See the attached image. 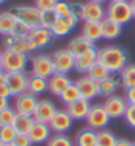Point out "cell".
<instances>
[{
  "label": "cell",
  "mask_w": 135,
  "mask_h": 146,
  "mask_svg": "<svg viewBox=\"0 0 135 146\" xmlns=\"http://www.w3.org/2000/svg\"><path fill=\"white\" fill-rule=\"evenodd\" d=\"M98 62L108 68L110 74L117 75L128 65V54L121 46L108 45L98 49Z\"/></svg>",
  "instance_id": "cell-1"
},
{
  "label": "cell",
  "mask_w": 135,
  "mask_h": 146,
  "mask_svg": "<svg viewBox=\"0 0 135 146\" xmlns=\"http://www.w3.org/2000/svg\"><path fill=\"white\" fill-rule=\"evenodd\" d=\"M29 54L17 51L14 49L3 50V70L4 72H20L25 71L29 63Z\"/></svg>",
  "instance_id": "cell-2"
},
{
  "label": "cell",
  "mask_w": 135,
  "mask_h": 146,
  "mask_svg": "<svg viewBox=\"0 0 135 146\" xmlns=\"http://www.w3.org/2000/svg\"><path fill=\"white\" fill-rule=\"evenodd\" d=\"M106 19L122 27L128 24L134 19L130 1H109L106 7Z\"/></svg>",
  "instance_id": "cell-3"
},
{
  "label": "cell",
  "mask_w": 135,
  "mask_h": 146,
  "mask_svg": "<svg viewBox=\"0 0 135 146\" xmlns=\"http://www.w3.org/2000/svg\"><path fill=\"white\" fill-rule=\"evenodd\" d=\"M12 12L16 19L29 29L41 25V11L36 5H16L12 8Z\"/></svg>",
  "instance_id": "cell-4"
},
{
  "label": "cell",
  "mask_w": 135,
  "mask_h": 146,
  "mask_svg": "<svg viewBox=\"0 0 135 146\" xmlns=\"http://www.w3.org/2000/svg\"><path fill=\"white\" fill-rule=\"evenodd\" d=\"M110 120H111L110 116L105 111L102 104L92 106L89 112H88V116L85 117L88 128H91V129L96 130V132H98L101 129H106V126L109 125Z\"/></svg>",
  "instance_id": "cell-5"
},
{
  "label": "cell",
  "mask_w": 135,
  "mask_h": 146,
  "mask_svg": "<svg viewBox=\"0 0 135 146\" xmlns=\"http://www.w3.org/2000/svg\"><path fill=\"white\" fill-rule=\"evenodd\" d=\"M30 65H32V75L49 79L55 74V68L51 55L47 54L34 55L30 59Z\"/></svg>",
  "instance_id": "cell-6"
},
{
  "label": "cell",
  "mask_w": 135,
  "mask_h": 146,
  "mask_svg": "<svg viewBox=\"0 0 135 146\" xmlns=\"http://www.w3.org/2000/svg\"><path fill=\"white\" fill-rule=\"evenodd\" d=\"M28 40L30 42V46L33 49V51L37 50H42V49L47 48L49 45L53 42L54 40V34L51 33V31L49 28H43V27H37L30 29V32L28 33Z\"/></svg>",
  "instance_id": "cell-7"
},
{
  "label": "cell",
  "mask_w": 135,
  "mask_h": 146,
  "mask_svg": "<svg viewBox=\"0 0 135 146\" xmlns=\"http://www.w3.org/2000/svg\"><path fill=\"white\" fill-rule=\"evenodd\" d=\"M53 63L57 74H66L68 75L75 70V59L76 58L70 53L68 49H59L51 55Z\"/></svg>",
  "instance_id": "cell-8"
},
{
  "label": "cell",
  "mask_w": 135,
  "mask_h": 146,
  "mask_svg": "<svg viewBox=\"0 0 135 146\" xmlns=\"http://www.w3.org/2000/svg\"><path fill=\"white\" fill-rule=\"evenodd\" d=\"M102 106H104L105 111L108 112V115L110 116V119H121V117H125L128 103L125 99V96L115 94V95H111L105 99Z\"/></svg>",
  "instance_id": "cell-9"
},
{
  "label": "cell",
  "mask_w": 135,
  "mask_h": 146,
  "mask_svg": "<svg viewBox=\"0 0 135 146\" xmlns=\"http://www.w3.org/2000/svg\"><path fill=\"white\" fill-rule=\"evenodd\" d=\"M5 82L11 90L12 96H18L24 92H28L29 76L25 71L20 72H5Z\"/></svg>",
  "instance_id": "cell-10"
},
{
  "label": "cell",
  "mask_w": 135,
  "mask_h": 146,
  "mask_svg": "<svg viewBox=\"0 0 135 146\" xmlns=\"http://www.w3.org/2000/svg\"><path fill=\"white\" fill-rule=\"evenodd\" d=\"M106 19V8L102 3L89 1L83 3V16L81 21L84 23H101Z\"/></svg>",
  "instance_id": "cell-11"
},
{
  "label": "cell",
  "mask_w": 135,
  "mask_h": 146,
  "mask_svg": "<svg viewBox=\"0 0 135 146\" xmlns=\"http://www.w3.org/2000/svg\"><path fill=\"white\" fill-rule=\"evenodd\" d=\"M74 119H72L67 109H57L51 121L49 122L51 130L57 134H66L72 128Z\"/></svg>",
  "instance_id": "cell-12"
},
{
  "label": "cell",
  "mask_w": 135,
  "mask_h": 146,
  "mask_svg": "<svg viewBox=\"0 0 135 146\" xmlns=\"http://www.w3.org/2000/svg\"><path fill=\"white\" fill-rule=\"evenodd\" d=\"M38 98L30 92H24L21 95L14 98V103H13V108L16 109L17 113L21 115H28V116H33L34 111L37 108L38 104Z\"/></svg>",
  "instance_id": "cell-13"
},
{
  "label": "cell",
  "mask_w": 135,
  "mask_h": 146,
  "mask_svg": "<svg viewBox=\"0 0 135 146\" xmlns=\"http://www.w3.org/2000/svg\"><path fill=\"white\" fill-rule=\"evenodd\" d=\"M78 23L79 21L72 16L57 17V20L54 21V24L51 25L50 31H51V33L54 34V37H57V38L66 37V36H68V34L76 28Z\"/></svg>",
  "instance_id": "cell-14"
},
{
  "label": "cell",
  "mask_w": 135,
  "mask_h": 146,
  "mask_svg": "<svg viewBox=\"0 0 135 146\" xmlns=\"http://www.w3.org/2000/svg\"><path fill=\"white\" fill-rule=\"evenodd\" d=\"M28 136H29L30 141L34 145L47 143V141L51 138V136H53V130H51L50 125L46 124V122L34 121L30 132L28 133Z\"/></svg>",
  "instance_id": "cell-15"
},
{
  "label": "cell",
  "mask_w": 135,
  "mask_h": 146,
  "mask_svg": "<svg viewBox=\"0 0 135 146\" xmlns=\"http://www.w3.org/2000/svg\"><path fill=\"white\" fill-rule=\"evenodd\" d=\"M55 112H57V107H55L54 103L49 99H42L38 102L37 108L33 113V119L38 122L49 124L53 119V116L55 115Z\"/></svg>",
  "instance_id": "cell-16"
},
{
  "label": "cell",
  "mask_w": 135,
  "mask_h": 146,
  "mask_svg": "<svg viewBox=\"0 0 135 146\" xmlns=\"http://www.w3.org/2000/svg\"><path fill=\"white\" fill-rule=\"evenodd\" d=\"M75 84L80 92V96L85 100L91 102L92 99L98 96V83L91 79L88 75H83L81 78H79L75 82Z\"/></svg>",
  "instance_id": "cell-17"
},
{
  "label": "cell",
  "mask_w": 135,
  "mask_h": 146,
  "mask_svg": "<svg viewBox=\"0 0 135 146\" xmlns=\"http://www.w3.org/2000/svg\"><path fill=\"white\" fill-rule=\"evenodd\" d=\"M96 62H98V49L93 46L75 59V70L80 74H87Z\"/></svg>",
  "instance_id": "cell-18"
},
{
  "label": "cell",
  "mask_w": 135,
  "mask_h": 146,
  "mask_svg": "<svg viewBox=\"0 0 135 146\" xmlns=\"http://www.w3.org/2000/svg\"><path fill=\"white\" fill-rule=\"evenodd\" d=\"M4 46L5 49H14V50L25 53V54H29L33 51L26 36H16V34L4 36Z\"/></svg>",
  "instance_id": "cell-19"
},
{
  "label": "cell",
  "mask_w": 135,
  "mask_h": 146,
  "mask_svg": "<svg viewBox=\"0 0 135 146\" xmlns=\"http://www.w3.org/2000/svg\"><path fill=\"white\" fill-rule=\"evenodd\" d=\"M49 80V92L54 96H59L62 95V92L67 88L68 86H71L74 82L72 79L66 74H57L55 72L51 78L47 79Z\"/></svg>",
  "instance_id": "cell-20"
},
{
  "label": "cell",
  "mask_w": 135,
  "mask_h": 146,
  "mask_svg": "<svg viewBox=\"0 0 135 146\" xmlns=\"http://www.w3.org/2000/svg\"><path fill=\"white\" fill-rule=\"evenodd\" d=\"M121 86L122 83L119 76L117 78V75L114 74L109 75L106 79H104V80L98 83V96H102V98L106 99L111 95H115Z\"/></svg>",
  "instance_id": "cell-21"
},
{
  "label": "cell",
  "mask_w": 135,
  "mask_h": 146,
  "mask_svg": "<svg viewBox=\"0 0 135 146\" xmlns=\"http://www.w3.org/2000/svg\"><path fill=\"white\" fill-rule=\"evenodd\" d=\"M91 107H92V104L89 100H85V99L80 98L79 100H76V102L68 104L66 109L68 111L70 116H71L74 120H85Z\"/></svg>",
  "instance_id": "cell-22"
},
{
  "label": "cell",
  "mask_w": 135,
  "mask_h": 146,
  "mask_svg": "<svg viewBox=\"0 0 135 146\" xmlns=\"http://www.w3.org/2000/svg\"><path fill=\"white\" fill-rule=\"evenodd\" d=\"M93 46H95L93 42H91V41L88 40V38H85L83 34H80V36H76L75 38H72V40L70 41L67 49L70 50V53H71L75 58H78V57H80L83 53H85V51H88L91 48H93Z\"/></svg>",
  "instance_id": "cell-23"
},
{
  "label": "cell",
  "mask_w": 135,
  "mask_h": 146,
  "mask_svg": "<svg viewBox=\"0 0 135 146\" xmlns=\"http://www.w3.org/2000/svg\"><path fill=\"white\" fill-rule=\"evenodd\" d=\"M17 24H18V20L16 19L12 11L0 12V34L1 36L13 34Z\"/></svg>",
  "instance_id": "cell-24"
},
{
  "label": "cell",
  "mask_w": 135,
  "mask_h": 146,
  "mask_svg": "<svg viewBox=\"0 0 135 146\" xmlns=\"http://www.w3.org/2000/svg\"><path fill=\"white\" fill-rule=\"evenodd\" d=\"M101 29H102V40L113 41L117 40L122 34V25L117 24L114 21L104 19L101 21Z\"/></svg>",
  "instance_id": "cell-25"
},
{
  "label": "cell",
  "mask_w": 135,
  "mask_h": 146,
  "mask_svg": "<svg viewBox=\"0 0 135 146\" xmlns=\"http://www.w3.org/2000/svg\"><path fill=\"white\" fill-rule=\"evenodd\" d=\"M96 141H97V132L91 128H84L79 130L75 137L76 146H96Z\"/></svg>",
  "instance_id": "cell-26"
},
{
  "label": "cell",
  "mask_w": 135,
  "mask_h": 146,
  "mask_svg": "<svg viewBox=\"0 0 135 146\" xmlns=\"http://www.w3.org/2000/svg\"><path fill=\"white\" fill-rule=\"evenodd\" d=\"M81 34L85 38H88L91 42H93V44L101 41L102 40L101 23H84Z\"/></svg>",
  "instance_id": "cell-27"
},
{
  "label": "cell",
  "mask_w": 135,
  "mask_h": 146,
  "mask_svg": "<svg viewBox=\"0 0 135 146\" xmlns=\"http://www.w3.org/2000/svg\"><path fill=\"white\" fill-rule=\"evenodd\" d=\"M34 121L33 116H28V115H21V113H17L16 119H14L12 126L14 128V130L17 132V134H28L30 132L32 126H33Z\"/></svg>",
  "instance_id": "cell-28"
},
{
  "label": "cell",
  "mask_w": 135,
  "mask_h": 146,
  "mask_svg": "<svg viewBox=\"0 0 135 146\" xmlns=\"http://www.w3.org/2000/svg\"><path fill=\"white\" fill-rule=\"evenodd\" d=\"M49 91V80L41 76L30 75L29 76V84H28V92L38 96Z\"/></svg>",
  "instance_id": "cell-29"
},
{
  "label": "cell",
  "mask_w": 135,
  "mask_h": 146,
  "mask_svg": "<svg viewBox=\"0 0 135 146\" xmlns=\"http://www.w3.org/2000/svg\"><path fill=\"white\" fill-rule=\"evenodd\" d=\"M118 75L125 90L135 87V63H128Z\"/></svg>",
  "instance_id": "cell-30"
},
{
  "label": "cell",
  "mask_w": 135,
  "mask_h": 146,
  "mask_svg": "<svg viewBox=\"0 0 135 146\" xmlns=\"http://www.w3.org/2000/svg\"><path fill=\"white\" fill-rule=\"evenodd\" d=\"M85 75H88L91 79H93L95 82L100 83L101 80L106 79L109 75H111V74L108 71V68L105 67V66H102L100 62H96L95 65H93L91 68H89V70H88V72Z\"/></svg>",
  "instance_id": "cell-31"
},
{
  "label": "cell",
  "mask_w": 135,
  "mask_h": 146,
  "mask_svg": "<svg viewBox=\"0 0 135 146\" xmlns=\"http://www.w3.org/2000/svg\"><path fill=\"white\" fill-rule=\"evenodd\" d=\"M117 136L109 129H101L97 132V141L96 146H115Z\"/></svg>",
  "instance_id": "cell-32"
},
{
  "label": "cell",
  "mask_w": 135,
  "mask_h": 146,
  "mask_svg": "<svg viewBox=\"0 0 135 146\" xmlns=\"http://www.w3.org/2000/svg\"><path fill=\"white\" fill-rule=\"evenodd\" d=\"M80 98H81L80 92H79V90H78V87H76V84H75V83H72L71 86H68L67 88L62 92V95L59 96L61 102L63 103L66 107H67L68 104H71V103L79 100Z\"/></svg>",
  "instance_id": "cell-33"
},
{
  "label": "cell",
  "mask_w": 135,
  "mask_h": 146,
  "mask_svg": "<svg viewBox=\"0 0 135 146\" xmlns=\"http://www.w3.org/2000/svg\"><path fill=\"white\" fill-rule=\"evenodd\" d=\"M47 146H76L75 141L67 134H57L54 133L47 141Z\"/></svg>",
  "instance_id": "cell-34"
},
{
  "label": "cell",
  "mask_w": 135,
  "mask_h": 146,
  "mask_svg": "<svg viewBox=\"0 0 135 146\" xmlns=\"http://www.w3.org/2000/svg\"><path fill=\"white\" fill-rule=\"evenodd\" d=\"M16 137H17V132L14 130V128L12 125L1 126V128H0V141L3 143L11 146L13 143Z\"/></svg>",
  "instance_id": "cell-35"
},
{
  "label": "cell",
  "mask_w": 135,
  "mask_h": 146,
  "mask_svg": "<svg viewBox=\"0 0 135 146\" xmlns=\"http://www.w3.org/2000/svg\"><path fill=\"white\" fill-rule=\"evenodd\" d=\"M17 116L16 109L13 107H8V108L0 111V128L1 126H8L12 125Z\"/></svg>",
  "instance_id": "cell-36"
},
{
  "label": "cell",
  "mask_w": 135,
  "mask_h": 146,
  "mask_svg": "<svg viewBox=\"0 0 135 146\" xmlns=\"http://www.w3.org/2000/svg\"><path fill=\"white\" fill-rule=\"evenodd\" d=\"M54 11L58 17H70L71 16V3H68L67 0H58Z\"/></svg>",
  "instance_id": "cell-37"
},
{
  "label": "cell",
  "mask_w": 135,
  "mask_h": 146,
  "mask_svg": "<svg viewBox=\"0 0 135 146\" xmlns=\"http://www.w3.org/2000/svg\"><path fill=\"white\" fill-rule=\"evenodd\" d=\"M57 13L54 9H49V11H42L41 12V27L49 28L50 29L51 25L54 24V21L57 20Z\"/></svg>",
  "instance_id": "cell-38"
},
{
  "label": "cell",
  "mask_w": 135,
  "mask_h": 146,
  "mask_svg": "<svg viewBox=\"0 0 135 146\" xmlns=\"http://www.w3.org/2000/svg\"><path fill=\"white\" fill-rule=\"evenodd\" d=\"M57 3H58V0H34V5H36L41 12H42V11L54 9Z\"/></svg>",
  "instance_id": "cell-39"
},
{
  "label": "cell",
  "mask_w": 135,
  "mask_h": 146,
  "mask_svg": "<svg viewBox=\"0 0 135 146\" xmlns=\"http://www.w3.org/2000/svg\"><path fill=\"white\" fill-rule=\"evenodd\" d=\"M0 96L5 99H11L12 98V94H11V90L8 87L7 82H5V72H1L0 74Z\"/></svg>",
  "instance_id": "cell-40"
},
{
  "label": "cell",
  "mask_w": 135,
  "mask_h": 146,
  "mask_svg": "<svg viewBox=\"0 0 135 146\" xmlns=\"http://www.w3.org/2000/svg\"><path fill=\"white\" fill-rule=\"evenodd\" d=\"M125 121L128 126L135 129V104H128L127 111L125 113Z\"/></svg>",
  "instance_id": "cell-41"
},
{
  "label": "cell",
  "mask_w": 135,
  "mask_h": 146,
  "mask_svg": "<svg viewBox=\"0 0 135 146\" xmlns=\"http://www.w3.org/2000/svg\"><path fill=\"white\" fill-rule=\"evenodd\" d=\"M33 142L30 141L28 134H17V137L14 138L13 143L11 146H32Z\"/></svg>",
  "instance_id": "cell-42"
},
{
  "label": "cell",
  "mask_w": 135,
  "mask_h": 146,
  "mask_svg": "<svg viewBox=\"0 0 135 146\" xmlns=\"http://www.w3.org/2000/svg\"><path fill=\"white\" fill-rule=\"evenodd\" d=\"M71 16L78 21H81L83 16V3H71Z\"/></svg>",
  "instance_id": "cell-43"
},
{
  "label": "cell",
  "mask_w": 135,
  "mask_h": 146,
  "mask_svg": "<svg viewBox=\"0 0 135 146\" xmlns=\"http://www.w3.org/2000/svg\"><path fill=\"white\" fill-rule=\"evenodd\" d=\"M125 99L127 100L128 104H135V87L126 90L125 91Z\"/></svg>",
  "instance_id": "cell-44"
},
{
  "label": "cell",
  "mask_w": 135,
  "mask_h": 146,
  "mask_svg": "<svg viewBox=\"0 0 135 146\" xmlns=\"http://www.w3.org/2000/svg\"><path fill=\"white\" fill-rule=\"evenodd\" d=\"M8 107H11V99H5L0 96V111H3Z\"/></svg>",
  "instance_id": "cell-45"
},
{
  "label": "cell",
  "mask_w": 135,
  "mask_h": 146,
  "mask_svg": "<svg viewBox=\"0 0 135 146\" xmlns=\"http://www.w3.org/2000/svg\"><path fill=\"white\" fill-rule=\"evenodd\" d=\"M132 142L128 141L127 138H118L117 142H115V146H131Z\"/></svg>",
  "instance_id": "cell-46"
},
{
  "label": "cell",
  "mask_w": 135,
  "mask_h": 146,
  "mask_svg": "<svg viewBox=\"0 0 135 146\" xmlns=\"http://www.w3.org/2000/svg\"><path fill=\"white\" fill-rule=\"evenodd\" d=\"M1 72H4V70H3V51L0 50V74Z\"/></svg>",
  "instance_id": "cell-47"
},
{
  "label": "cell",
  "mask_w": 135,
  "mask_h": 146,
  "mask_svg": "<svg viewBox=\"0 0 135 146\" xmlns=\"http://www.w3.org/2000/svg\"><path fill=\"white\" fill-rule=\"evenodd\" d=\"M130 5H131L132 16H134V19H135V0H130Z\"/></svg>",
  "instance_id": "cell-48"
},
{
  "label": "cell",
  "mask_w": 135,
  "mask_h": 146,
  "mask_svg": "<svg viewBox=\"0 0 135 146\" xmlns=\"http://www.w3.org/2000/svg\"><path fill=\"white\" fill-rule=\"evenodd\" d=\"M89 1H97V3H102V4H104L105 1H108V0H89Z\"/></svg>",
  "instance_id": "cell-49"
},
{
  "label": "cell",
  "mask_w": 135,
  "mask_h": 146,
  "mask_svg": "<svg viewBox=\"0 0 135 146\" xmlns=\"http://www.w3.org/2000/svg\"><path fill=\"white\" fill-rule=\"evenodd\" d=\"M109 1H130V0H109Z\"/></svg>",
  "instance_id": "cell-50"
},
{
  "label": "cell",
  "mask_w": 135,
  "mask_h": 146,
  "mask_svg": "<svg viewBox=\"0 0 135 146\" xmlns=\"http://www.w3.org/2000/svg\"><path fill=\"white\" fill-rule=\"evenodd\" d=\"M8 0H0V5H1V4H4V3H7Z\"/></svg>",
  "instance_id": "cell-51"
},
{
  "label": "cell",
  "mask_w": 135,
  "mask_h": 146,
  "mask_svg": "<svg viewBox=\"0 0 135 146\" xmlns=\"http://www.w3.org/2000/svg\"><path fill=\"white\" fill-rule=\"evenodd\" d=\"M0 146H8V145H5V143H3L1 141H0Z\"/></svg>",
  "instance_id": "cell-52"
},
{
  "label": "cell",
  "mask_w": 135,
  "mask_h": 146,
  "mask_svg": "<svg viewBox=\"0 0 135 146\" xmlns=\"http://www.w3.org/2000/svg\"><path fill=\"white\" fill-rule=\"evenodd\" d=\"M131 146H135V142H132V145Z\"/></svg>",
  "instance_id": "cell-53"
}]
</instances>
